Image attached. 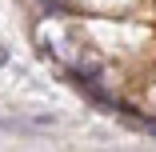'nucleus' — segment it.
<instances>
[{"instance_id": "f257e3e1", "label": "nucleus", "mask_w": 156, "mask_h": 152, "mask_svg": "<svg viewBox=\"0 0 156 152\" xmlns=\"http://www.w3.org/2000/svg\"><path fill=\"white\" fill-rule=\"evenodd\" d=\"M44 8H48V12H52V8H56V12H64V0H44Z\"/></svg>"}]
</instances>
